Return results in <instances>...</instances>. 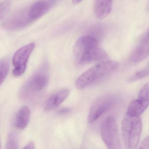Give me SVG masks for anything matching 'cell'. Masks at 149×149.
<instances>
[{
    "label": "cell",
    "instance_id": "19",
    "mask_svg": "<svg viewBox=\"0 0 149 149\" xmlns=\"http://www.w3.org/2000/svg\"><path fill=\"white\" fill-rule=\"evenodd\" d=\"M149 137L147 136L141 143L139 149H149Z\"/></svg>",
    "mask_w": 149,
    "mask_h": 149
},
{
    "label": "cell",
    "instance_id": "1",
    "mask_svg": "<svg viewBox=\"0 0 149 149\" xmlns=\"http://www.w3.org/2000/svg\"><path fill=\"white\" fill-rule=\"evenodd\" d=\"M73 56L80 65L103 61L108 57L106 52L99 46L96 39L90 36L79 38L73 47Z\"/></svg>",
    "mask_w": 149,
    "mask_h": 149
},
{
    "label": "cell",
    "instance_id": "4",
    "mask_svg": "<svg viewBox=\"0 0 149 149\" xmlns=\"http://www.w3.org/2000/svg\"><path fill=\"white\" fill-rule=\"evenodd\" d=\"M48 68L47 63H43L29 79L22 88L20 96L29 99L45 89L49 82Z\"/></svg>",
    "mask_w": 149,
    "mask_h": 149
},
{
    "label": "cell",
    "instance_id": "8",
    "mask_svg": "<svg viewBox=\"0 0 149 149\" xmlns=\"http://www.w3.org/2000/svg\"><path fill=\"white\" fill-rule=\"evenodd\" d=\"M28 7L17 11L9 17L3 24V26L9 31H15L26 27L32 23Z\"/></svg>",
    "mask_w": 149,
    "mask_h": 149
},
{
    "label": "cell",
    "instance_id": "18",
    "mask_svg": "<svg viewBox=\"0 0 149 149\" xmlns=\"http://www.w3.org/2000/svg\"><path fill=\"white\" fill-rule=\"evenodd\" d=\"M11 5L12 2L9 1L0 3V20L2 19L8 13Z\"/></svg>",
    "mask_w": 149,
    "mask_h": 149
},
{
    "label": "cell",
    "instance_id": "15",
    "mask_svg": "<svg viewBox=\"0 0 149 149\" xmlns=\"http://www.w3.org/2000/svg\"><path fill=\"white\" fill-rule=\"evenodd\" d=\"M138 100L143 104L148 107L149 104V84H146L141 89L138 96Z\"/></svg>",
    "mask_w": 149,
    "mask_h": 149
},
{
    "label": "cell",
    "instance_id": "13",
    "mask_svg": "<svg viewBox=\"0 0 149 149\" xmlns=\"http://www.w3.org/2000/svg\"><path fill=\"white\" fill-rule=\"evenodd\" d=\"M31 112L27 106L22 107L16 115L15 125L19 130H23L27 126L30 120Z\"/></svg>",
    "mask_w": 149,
    "mask_h": 149
},
{
    "label": "cell",
    "instance_id": "6",
    "mask_svg": "<svg viewBox=\"0 0 149 149\" xmlns=\"http://www.w3.org/2000/svg\"><path fill=\"white\" fill-rule=\"evenodd\" d=\"M35 47V44L31 43L22 47L15 52L13 58L14 69L13 73L14 76H21L25 73L29 59Z\"/></svg>",
    "mask_w": 149,
    "mask_h": 149
},
{
    "label": "cell",
    "instance_id": "10",
    "mask_svg": "<svg viewBox=\"0 0 149 149\" xmlns=\"http://www.w3.org/2000/svg\"><path fill=\"white\" fill-rule=\"evenodd\" d=\"M56 2V1H41L28 7L29 14L31 22L35 21L46 14Z\"/></svg>",
    "mask_w": 149,
    "mask_h": 149
},
{
    "label": "cell",
    "instance_id": "14",
    "mask_svg": "<svg viewBox=\"0 0 149 149\" xmlns=\"http://www.w3.org/2000/svg\"><path fill=\"white\" fill-rule=\"evenodd\" d=\"M9 62L7 58H3L0 61V86L3 83L8 74Z\"/></svg>",
    "mask_w": 149,
    "mask_h": 149
},
{
    "label": "cell",
    "instance_id": "2",
    "mask_svg": "<svg viewBox=\"0 0 149 149\" xmlns=\"http://www.w3.org/2000/svg\"><path fill=\"white\" fill-rule=\"evenodd\" d=\"M119 64L113 61H105L97 63L84 71L77 78L75 85L82 90L115 72Z\"/></svg>",
    "mask_w": 149,
    "mask_h": 149
},
{
    "label": "cell",
    "instance_id": "21",
    "mask_svg": "<svg viewBox=\"0 0 149 149\" xmlns=\"http://www.w3.org/2000/svg\"><path fill=\"white\" fill-rule=\"evenodd\" d=\"M69 109L68 108H65V109H63L60 111V113H66L69 111Z\"/></svg>",
    "mask_w": 149,
    "mask_h": 149
},
{
    "label": "cell",
    "instance_id": "23",
    "mask_svg": "<svg viewBox=\"0 0 149 149\" xmlns=\"http://www.w3.org/2000/svg\"><path fill=\"white\" fill-rule=\"evenodd\" d=\"M0 149H1V144H0Z\"/></svg>",
    "mask_w": 149,
    "mask_h": 149
},
{
    "label": "cell",
    "instance_id": "11",
    "mask_svg": "<svg viewBox=\"0 0 149 149\" xmlns=\"http://www.w3.org/2000/svg\"><path fill=\"white\" fill-rule=\"evenodd\" d=\"M69 94V90L65 89L59 91L52 95L46 102L45 110L50 111L58 108L66 100Z\"/></svg>",
    "mask_w": 149,
    "mask_h": 149
},
{
    "label": "cell",
    "instance_id": "12",
    "mask_svg": "<svg viewBox=\"0 0 149 149\" xmlns=\"http://www.w3.org/2000/svg\"><path fill=\"white\" fill-rule=\"evenodd\" d=\"M112 1H96L94 5V13L96 17L103 19L108 17L112 8Z\"/></svg>",
    "mask_w": 149,
    "mask_h": 149
},
{
    "label": "cell",
    "instance_id": "20",
    "mask_svg": "<svg viewBox=\"0 0 149 149\" xmlns=\"http://www.w3.org/2000/svg\"><path fill=\"white\" fill-rule=\"evenodd\" d=\"M22 149H35V146L33 142H29Z\"/></svg>",
    "mask_w": 149,
    "mask_h": 149
},
{
    "label": "cell",
    "instance_id": "7",
    "mask_svg": "<svg viewBox=\"0 0 149 149\" xmlns=\"http://www.w3.org/2000/svg\"><path fill=\"white\" fill-rule=\"evenodd\" d=\"M116 97L112 95H107L100 97L91 108L88 116V122L92 123L96 122L116 103Z\"/></svg>",
    "mask_w": 149,
    "mask_h": 149
},
{
    "label": "cell",
    "instance_id": "5",
    "mask_svg": "<svg viewBox=\"0 0 149 149\" xmlns=\"http://www.w3.org/2000/svg\"><path fill=\"white\" fill-rule=\"evenodd\" d=\"M101 137L108 149H120L116 121L114 117L106 118L102 123Z\"/></svg>",
    "mask_w": 149,
    "mask_h": 149
},
{
    "label": "cell",
    "instance_id": "9",
    "mask_svg": "<svg viewBox=\"0 0 149 149\" xmlns=\"http://www.w3.org/2000/svg\"><path fill=\"white\" fill-rule=\"evenodd\" d=\"M149 32L141 36L138 42L133 48L130 56V60L133 63H138L148 56L149 53Z\"/></svg>",
    "mask_w": 149,
    "mask_h": 149
},
{
    "label": "cell",
    "instance_id": "22",
    "mask_svg": "<svg viewBox=\"0 0 149 149\" xmlns=\"http://www.w3.org/2000/svg\"><path fill=\"white\" fill-rule=\"evenodd\" d=\"M72 2H73L74 4H78V3H80L81 1H72Z\"/></svg>",
    "mask_w": 149,
    "mask_h": 149
},
{
    "label": "cell",
    "instance_id": "17",
    "mask_svg": "<svg viewBox=\"0 0 149 149\" xmlns=\"http://www.w3.org/2000/svg\"><path fill=\"white\" fill-rule=\"evenodd\" d=\"M149 75V67L147 66L144 69L137 71L128 79V81L133 82L144 78Z\"/></svg>",
    "mask_w": 149,
    "mask_h": 149
},
{
    "label": "cell",
    "instance_id": "16",
    "mask_svg": "<svg viewBox=\"0 0 149 149\" xmlns=\"http://www.w3.org/2000/svg\"><path fill=\"white\" fill-rule=\"evenodd\" d=\"M6 149H18V139L15 132H11L8 135Z\"/></svg>",
    "mask_w": 149,
    "mask_h": 149
},
{
    "label": "cell",
    "instance_id": "3",
    "mask_svg": "<svg viewBox=\"0 0 149 149\" xmlns=\"http://www.w3.org/2000/svg\"><path fill=\"white\" fill-rule=\"evenodd\" d=\"M142 130L140 116L126 113L122 124V136L125 149H137Z\"/></svg>",
    "mask_w": 149,
    "mask_h": 149
}]
</instances>
